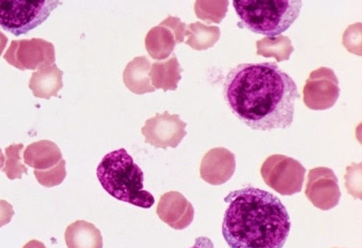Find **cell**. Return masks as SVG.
I'll return each instance as SVG.
<instances>
[{
    "instance_id": "1",
    "label": "cell",
    "mask_w": 362,
    "mask_h": 248,
    "mask_svg": "<svg viewBox=\"0 0 362 248\" xmlns=\"http://www.w3.org/2000/svg\"><path fill=\"white\" fill-rule=\"evenodd\" d=\"M224 98L241 122L258 131L292 126L297 84L274 62L241 64L228 72Z\"/></svg>"
},
{
    "instance_id": "2",
    "label": "cell",
    "mask_w": 362,
    "mask_h": 248,
    "mask_svg": "<svg viewBox=\"0 0 362 248\" xmlns=\"http://www.w3.org/2000/svg\"><path fill=\"white\" fill-rule=\"evenodd\" d=\"M223 235L230 248H283L291 221L278 196L248 187L228 194Z\"/></svg>"
},
{
    "instance_id": "3",
    "label": "cell",
    "mask_w": 362,
    "mask_h": 248,
    "mask_svg": "<svg viewBox=\"0 0 362 248\" xmlns=\"http://www.w3.org/2000/svg\"><path fill=\"white\" fill-rule=\"evenodd\" d=\"M97 176L105 191L118 201L151 208L153 196L144 189V174L127 150L109 153L98 167Z\"/></svg>"
},
{
    "instance_id": "4",
    "label": "cell",
    "mask_w": 362,
    "mask_h": 248,
    "mask_svg": "<svg viewBox=\"0 0 362 248\" xmlns=\"http://www.w3.org/2000/svg\"><path fill=\"white\" fill-rule=\"evenodd\" d=\"M300 0H235L233 6L241 24L257 34L276 37L298 19Z\"/></svg>"
},
{
    "instance_id": "5",
    "label": "cell",
    "mask_w": 362,
    "mask_h": 248,
    "mask_svg": "<svg viewBox=\"0 0 362 248\" xmlns=\"http://www.w3.org/2000/svg\"><path fill=\"white\" fill-rule=\"evenodd\" d=\"M62 3L57 0H0V28L16 36L41 25Z\"/></svg>"
},
{
    "instance_id": "6",
    "label": "cell",
    "mask_w": 362,
    "mask_h": 248,
    "mask_svg": "<svg viewBox=\"0 0 362 248\" xmlns=\"http://www.w3.org/2000/svg\"><path fill=\"white\" fill-rule=\"evenodd\" d=\"M265 184L282 195L301 191L306 170L297 160L281 155L269 157L262 166Z\"/></svg>"
},
{
    "instance_id": "7",
    "label": "cell",
    "mask_w": 362,
    "mask_h": 248,
    "mask_svg": "<svg viewBox=\"0 0 362 248\" xmlns=\"http://www.w3.org/2000/svg\"><path fill=\"white\" fill-rule=\"evenodd\" d=\"M339 93L341 89L334 71L325 67L311 72L303 90L305 105L314 111L334 107Z\"/></svg>"
},
{
    "instance_id": "8",
    "label": "cell",
    "mask_w": 362,
    "mask_h": 248,
    "mask_svg": "<svg viewBox=\"0 0 362 248\" xmlns=\"http://www.w3.org/2000/svg\"><path fill=\"white\" fill-rule=\"evenodd\" d=\"M187 123L180 119L179 114H170L168 112L158 113L145 122L141 132L145 137V143L155 148L166 150L176 148L187 135Z\"/></svg>"
},
{
    "instance_id": "9",
    "label": "cell",
    "mask_w": 362,
    "mask_h": 248,
    "mask_svg": "<svg viewBox=\"0 0 362 248\" xmlns=\"http://www.w3.org/2000/svg\"><path fill=\"white\" fill-rule=\"evenodd\" d=\"M187 27L180 18L168 16L146 34L145 47L147 52L154 60L167 59L173 53L176 45L184 42Z\"/></svg>"
},
{
    "instance_id": "10",
    "label": "cell",
    "mask_w": 362,
    "mask_h": 248,
    "mask_svg": "<svg viewBox=\"0 0 362 248\" xmlns=\"http://www.w3.org/2000/svg\"><path fill=\"white\" fill-rule=\"evenodd\" d=\"M235 170V158L231 151L218 148L210 150L202 159L201 177L214 186L225 184L233 176Z\"/></svg>"
},
{
    "instance_id": "11",
    "label": "cell",
    "mask_w": 362,
    "mask_h": 248,
    "mask_svg": "<svg viewBox=\"0 0 362 248\" xmlns=\"http://www.w3.org/2000/svg\"><path fill=\"white\" fill-rule=\"evenodd\" d=\"M305 194L316 207L320 200H329L336 206L341 194L334 172L324 167L310 170Z\"/></svg>"
},
{
    "instance_id": "12",
    "label": "cell",
    "mask_w": 362,
    "mask_h": 248,
    "mask_svg": "<svg viewBox=\"0 0 362 248\" xmlns=\"http://www.w3.org/2000/svg\"><path fill=\"white\" fill-rule=\"evenodd\" d=\"M151 66V62L146 56L135 57L124 71L123 82L125 86L137 95L155 92L150 78Z\"/></svg>"
},
{
    "instance_id": "13",
    "label": "cell",
    "mask_w": 362,
    "mask_h": 248,
    "mask_svg": "<svg viewBox=\"0 0 362 248\" xmlns=\"http://www.w3.org/2000/svg\"><path fill=\"white\" fill-rule=\"evenodd\" d=\"M183 70L176 56L173 55L165 61L155 62L152 64L150 78L155 90L175 91L178 88V83L182 79Z\"/></svg>"
},
{
    "instance_id": "14",
    "label": "cell",
    "mask_w": 362,
    "mask_h": 248,
    "mask_svg": "<svg viewBox=\"0 0 362 248\" xmlns=\"http://www.w3.org/2000/svg\"><path fill=\"white\" fill-rule=\"evenodd\" d=\"M69 248H102L100 232L85 221H77L69 226L65 232Z\"/></svg>"
},
{
    "instance_id": "15",
    "label": "cell",
    "mask_w": 362,
    "mask_h": 248,
    "mask_svg": "<svg viewBox=\"0 0 362 248\" xmlns=\"http://www.w3.org/2000/svg\"><path fill=\"white\" fill-rule=\"evenodd\" d=\"M158 214L169 225H175V220L183 215L189 216L194 214L192 204L185 196L177 191H170L160 196Z\"/></svg>"
},
{
    "instance_id": "16",
    "label": "cell",
    "mask_w": 362,
    "mask_h": 248,
    "mask_svg": "<svg viewBox=\"0 0 362 248\" xmlns=\"http://www.w3.org/2000/svg\"><path fill=\"white\" fill-rule=\"evenodd\" d=\"M186 45L192 49L202 51L212 48L220 39L221 31L217 26H206L201 23H192L187 28Z\"/></svg>"
},
{
    "instance_id": "17",
    "label": "cell",
    "mask_w": 362,
    "mask_h": 248,
    "mask_svg": "<svg viewBox=\"0 0 362 248\" xmlns=\"http://www.w3.org/2000/svg\"><path fill=\"white\" fill-rule=\"evenodd\" d=\"M257 54L274 57L277 62L289 61L294 48L291 40L285 35L265 37L256 42Z\"/></svg>"
},
{
    "instance_id": "18",
    "label": "cell",
    "mask_w": 362,
    "mask_h": 248,
    "mask_svg": "<svg viewBox=\"0 0 362 248\" xmlns=\"http://www.w3.org/2000/svg\"><path fill=\"white\" fill-rule=\"evenodd\" d=\"M228 1H196V16L208 24H220L226 16Z\"/></svg>"
},
{
    "instance_id": "19",
    "label": "cell",
    "mask_w": 362,
    "mask_h": 248,
    "mask_svg": "<svg viewBox=\"0 0 362 248\" xmlns=\"http://www.w3.org/2000/svg\"><path fill=\"white\" fill-rule=\"evenodd\" d=\"M360 23L353 25L347 28L343 37V45L349 52L356 55H359L358 49L361 52V25L358 27Z\"/></svg>"
},
{
    "instance_id": "20",
    "label": "cell",
    "mask_w": 362,
    "mask_h": 248,
    "mask_svg": "<svg viewBox=\"0 0 362 248\" xmlns=\"http://www.w3.org/2000/svg\"><path fill=\"white\" fill-rule=\"evenodd\" d=\"M190 248H214L212 240L206 237H199L195 240V244Z\"/></svg>"
},
{
    "instance_id": "21",
    "label": "cell",
    "mask_w": 362,
    "mask_h": 248,
    "mask_svg": "<svg viewBox=\"0 0 362 248\" xmlns=\"http://www.w3.org/2000/svg\"><path fill=\"white\" fill-rule=\"evenodd\" d=\"M24 248H46L44 245L36 240H32V242L28 243Z\"/></svg>"
}]
</instances>
